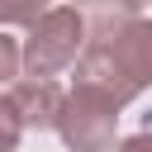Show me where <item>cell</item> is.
Returning <instances> with one entry per match:
<instances>
[{
    "instance_id": "cell-6",
    "label": "cell",
    "mask_w": 152,
    "mask_h": 152,
    "mask_svg": "<svg viewBox=\"0 0 152 152\" xmlns=\"http://www.w3.org/2000/svg\"><path fill=\"white\" fill-rule=\"evenodd\" d=\"M24 138V119L14 109L10 95H0V152H14V142Z\"/></svg>"
},
{
    "instance_id": "cell-7",
    "label": "cell",
    "mask_w": 152,
    "mask_h": 152,
    "mask_svg": "<svg viewBox=\"0 0 152 152\" xmlns=\"http://www.w3.org/2000/svg\"><path fill=\"white\" fill-rule=\"evenodd\" d=\"M52 0H0V24H33Z\"/></svg>"
},
{
    "instance_id": "cell-3",
    "label": "cell",
    "mask_w": 152,
    "mask_h": 152,
    "mask_svg": "<svg viewBox=\"0 0 152 152\" xmlns=\"http://www.w3.org/2000/svg\"><path fill=\"white\" fill-rule=\"evenodd\" d=\"M114 124H119V104L90 86H76L71 95H62V109L52 119V128L62 133V142L71 152H109Z\"/></svg>"
},
{
    "instance_id": "cell-4",
    "label": "cell",
    "mask_w": 152,
    "mask_h": 152,
    "mask_svg": "<svg viewBox=\"0 0 152 152\" xmlns=\"http://www.w3.org/2000/svg\"><path fill=\"white\" fill-rule=\"evenodd\" d=\"M62 86L52 81V76H28V81H19L14 90H10V100H14V109H19V119H24V133L28 128H52V119H57V109H62Z\"/></svg>"
},
{
    "instance_id": "cell-8",
    "label": "cell",
    "mask_w": 152,
    "mask_h": 152,
    "mask_svg": "<svg viewBox=\"0 0 152 152\" xmlns=\"http://www.w3.org/2000/svg\"><path fill=\"white\" fill-rule=\"evenodd\" d=\"M14 71H19V43L10 33H0V86L14 81Z\"/></svg>"
},
{
    "instance_id": "cell-9",
    "label": "cell",
    "mask_w": 152,
    "mask_h": 152,
    "mask_svg": "<svg viewBox=\"0 0 152 152\" xmlns=\"http://www.w3.org/2000/svg\"><path fill=\"white\" fill-rule=\"evenodd\" d=\"M114 152H152V138H147V133H133V138H124Z\"/></svg>"
},
{
    "instance_id": "cell-5",
    "label": "cell",
    "mask_w": 152,
    "mask_h": 152,
    "mask_svg": "<svg viewBox=\"0 0 152 152\" xmlns=\"http://www.w3.org/2000/svg\"><path fill=\"white\" fill-rule=\"evenodd\" d=\"M76 14L86 24V38H109L133 19H142V0H81Z\"/></svg>"
},
{
    "instance_id": "cell-1",
    "label": "cell",
    "mask_w": 152,
    "mask_h": 152,
    "mask_svg": "<svg viewBox=\"0 0 152 152\" xmlns=\"http://www.w3.org/2000/svg\"><path fill=\"white\" fill-rule=\"evenodd\" d=\"M147 81H152V24L147 19H133L128 28L109 38H86L76 52V86L109 95L119 109L133 95H142Z\"/></svg>"
},
{
    "instance_id": "cell-2",
    "label": "cell",
    "mask_w": 152,
    "mask_h": 152,
    "mask_svg": "<svg viewBox=\"0 0 152 152\" xmlns=\"http://www.w3.org/2000/svg\"><path fill=\"white\" fill-rule=\"evenodd\" d=\"M81 43H86V24H81L76 10H66V5L43 10L28 24V43L19 48V66L28 76H57L62 66L76 62Z\"/></svg>"
}]
</instances>
